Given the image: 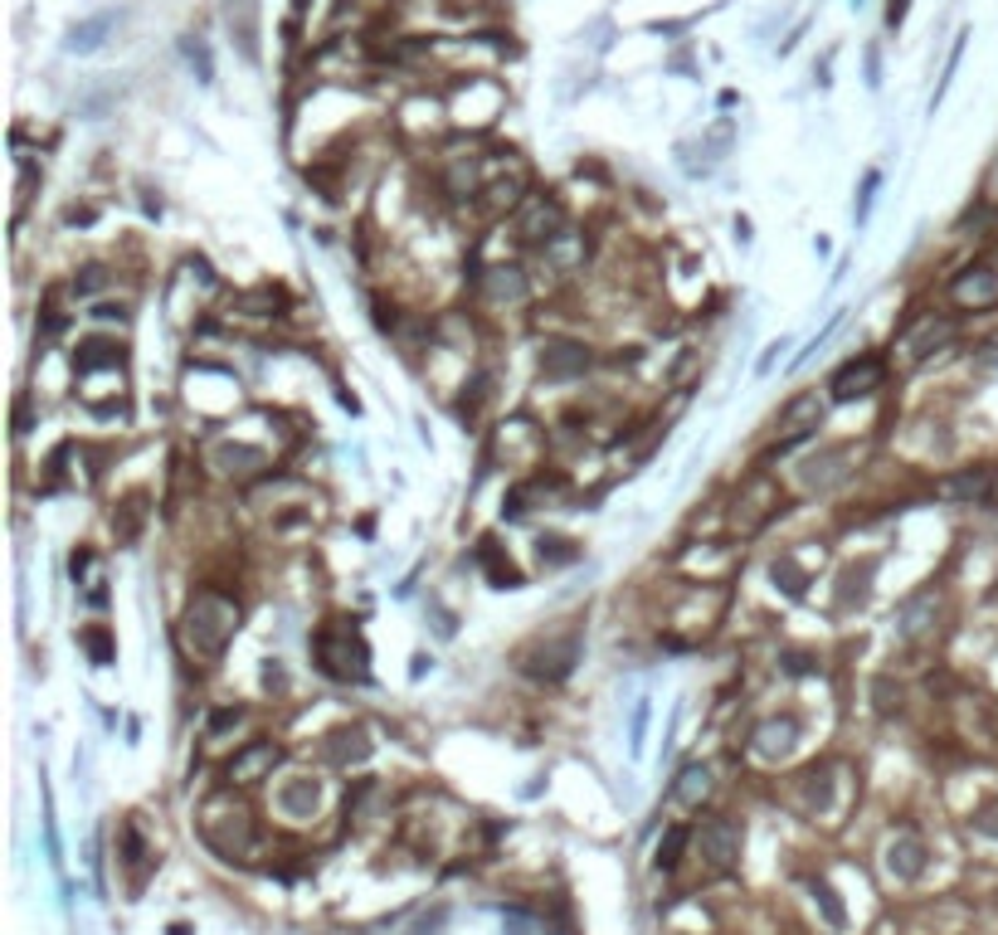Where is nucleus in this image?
I'll use <instances>...</instances> for the list:
<instances>
[{
  "label": "nucleus",
  "instance_id": "20e7f679",
  "mask_svg": "<svg viewBox=\"0 0 998 935\" xmlns=\"http://www.w3.org/2000/svg\"><path fill=\"white\" fill-rule=\"evenodd\" d=\"M517 230H521V240H531V244L561 240V234H565V210H561V200H551V196H526V200H521Z\"/></svg>",
  "mask_w": 998,
  "mask_h": 935
},
{
  "label": "nucleus",
  "instance_id": "a878e982",
  "mask_svg": "<svg viewBox=\"0 0 998 935\" xmlns=\"http://www.w3.org/2000/svg\"><path fill=\"white\" fill-rule=\"evenodd\" d=\"M683 848H687V828H667V838L657 843V867H677Z\"/></svg>",
  "mask_w": 998,
  "mask_h": 935
},
{
  "label": "nucleus",
  "instance_id": "4be33fe9",
  "mask_svg": "<svg viewBox=\"0 0 998 935\" xmlns=\"http://www.w3.org/2000/svg\"><path fill=\"white\" fill-rule=\"evenodd\" d=\"M891 872H901V877H916L921 872V843L916 838H901L891 848Z\"/></svg>",
  "mask_w": 998,
  "mask_h": 935
},
{
  "label": "nucleus",
  "instance_id": "39448f33",
  "mask_svg": "<svg viewBox=\"0 0 998 935\" xmlns=\"http://www.w3.org/2000/svg\"><path fill=\"white\" fill-rule=\"evenodd\" d=\"M881 380H887V366H881L877 356H857V360H847V366L833 370L828 390H833V400H862V396H872Z\"/></svg>",
  "mask_w": 998,
  "mask_h": 935
},
{
  "label": "nucleus",
  "instance_id": "412c9836",
  "mask_svg": "<svg viewBox=\"0 0 998 935\" xmlns=\"http://www.w3.org/2000/svg\"><path fill=\"white\" fill-rule=\"evenodd\" d=\"M142 516H146V507H142V498L122 502V516H118V512H112V532H118V541H137V532H142Z\"/></svg>",
  "mask_w": 998,
  "mask_h": 935
},
{
  "label": "nucleus",
  "instance_id": "b1692460",
  "mask_svg": "<svg viewBox=\"0 0 998 935\" xmlns=\"http://www.w3.org/2000/svg\"><path fill=\"white\" fill-rule=\"evenodd\" d=\"M580 556V550H575V541H565V536H541V566H570V560Z\"/></svg>",
  "mask_w": 998,
  "mask_h": 935
},
{
  "label": "nucleus",
  "instance_id": "aec40b11",
  "mask_svg": "<svg viewBox=\"0 0 998 935\" xmlns=\"http://www.w3.org/2000/svg\"><path fill=\"white\" fill-rule=\"evenodd\" d=\"M989 482H994L989 468H969V472H960V478H950L945 492H950V498H984V492H989Z\"/></svg>",
  "mask_w": 998,
  "mask_h": 935
},
{
  "label": "nucleus",
  "instance_id": "4468645a",
  "mask_svg": "<svg viewBox=\"0 0 998 935\" xmlns=\"http://www.w3.org/2000/svg\"><path fill=\"white\" fill-rule=\"evenodd\" d=\"M112 25H118L112 10H103V15H93V20H78V25H69V35H64V49H69V54H93Z\"/></svg>",
  "mask_w": 998,
  "mask_h": 935
},
{
  "label": "nucleus",
  "instance_id": "f3484780",
  "mask_svg": "<svg viewBox=\"0 0 998 935\" xmlns=\"http://www.w3.org/2000/svg\"><path fill=\"white\" fill-rule=\"evenodd\" d=\"M478 566L487 570V580H492L497 590H517V585H521V570L502 556V550H497V541H483V546H478Z\"/></svg>",
  "mask_w": 998,
  "mask_h": 935
},
{
  "label": "nucleus",
  "instance_id": "9d476101",
  "mask_svg": "<svg viewBox=\"0 0 998 935\" xmlns=\"http://www.w3.org/2000/svg\"><path fill=\"white\" fill-rule=\"evenodd\" d=\"M264 464H268L264 454H254V448H240V444H214V448H210V468L220 472V478H234V482L254 478V472L264 468Z\"/></svg>",
  "mask_w": 998,
  "mask_h": 935
},
{
  "label": "nucleus",
  "instance_id": "6e6552de",
  "mask_svg": "<svg viewBox=\"0 0 998 935\" xmlns=\"http://www.w3.org/2000/svg\"><path fill=\"white\" fill-rule=\"evenodd\" d=\"M823 424V400L819 396H799V400H789L785 410H779V430H785V444L779 448H789V444H799V438H809L813 430Z\"/></svg>",
  "mask_w": 998,
  "mask_h": 935
},
{
  "label": "nucleus",
  "instance_id": "f8f14e48",
  "mask_svg": "<svg viewBox=\"0 0 998 935\" xmlns=\"http://www.w3.org/2000/svg\"><path fill=\"white\" fill-rule=\"evenodd\" d=\"M224 15H230V30H234V40H240L244 59L258 64V5L254 0H230Z\"/></svg>",
  "mask_w": 998,
  "mask_h": 935
},
{
  "label": "nucleus",
  "instance_id": "393cba45",
  "mask_svg": "<svg viewBox=\"0 0 998 935\" xmlns=\"http://www.w3.org/2000/svg\"><path fill=\"white\" fill-rule=\"evenodd\" d=\"M78 644L88 648V658H93L98 668H108V663H112V638H108V628H84V634H78Z\"/></svg>",
  "mask_w": 998,
  "mask_h": 935
},
{
  "label": "nucleus",
  "instance_id": "cd10ccee",
  "mask_svg": "<svg viewBox=\"0 0 998 935\" xmlns=\"http://www.w3.org/2000/svg\"><path fill=\"white\" fill-rule=\"evenodd\" d=\"M282 804H288V809H292V814H298V809H308V804H317V790H312V784H292V790H288V794H282Z\"/></svg>",
  "mask_w": 998,
  "mask_h": 935
},
{
  "label": "nucleus",
  "instance_id": "9b49d317",
  "mask_svg": "<svg viewBox=\"0 0 998 935\" xmlns=\"http://www.w3.org/2000/svg\"><path fill=\"white\" fill-rule=\"evenodd\" d=\"M541 370H546L551 380L585 376V370H589V352H585L580 342H551L546 352H541Z\"/></svg>",
  "mask_w": 998,
  "mask_h": 935
},
{
  "label": "nucleus",
  "instance_id": "c85d7f7f",
  "mask_svg": "<svg viewBox=\"0 0 998 935\" xmlns=\"http://www.w3.org/2000/svg\"><path fill=\"white\" fill-rule=\"evenodd\" d=\"M877 186H881V176H877V171H867V180H862V200H857V220H867V210H872V196H877Z\"/></svg>",
  "mask_w": 998,
  "mask_h": 935
},
{
  "label": "nucleus",
  "instance_id": "c756f323",
  "mask_svg": "<svg viewBox=\"0 0 998 935\" xmlns=\"http://www.w3.org/2000/svg\"><path fill=\"white\" fill-rule=\"evenodd\" d=\"M643 726H648V702H639V706H633V750L643 746Z\"/></svg>",
  "mask_w": 998,
  "mask_h": 935
},
{
  "label": "nucleus",
  "instance_id": "6ab92c4d",
  "mask_svg": "<svg viewBox=\"0 0 998 935\" xmlns=\"http://www.w3.org/2000/svg\"><path fill=\"white\" fill-rule=\"evenodd\" d=\"M707 790H711V770L707 765H687L683 770V780H677V804H687V809H697L701 799H707Z\"/></svg>",
  "mask_w": 998,
  "mask_h": 935
},
{
  "label": "nucleus",
  "instance_id": "bb28decb",
  "mask_svg": "<svg viewBox=\"0 0 998 935\" xmlns=\"http://www.w3.org/2000/svg\"><path fill=\"white\" fill-rule=\"evenodd\" d=\"M98 288H108V274H103V268H84V278H74V292H78V298H93Z\"/></svg>",
  "mask_w": 998,
  "mask_h": 935
},
{
  "label": "nucleus",
  "instance_id": "2f4dec72",
  "mask_svg": "<svg viewBox=\"0 0 998 935\" xmlns=\"http://www.w3.org/2000/svg\"><path fill=\"white\" fill-rule=\"evenodd\" d=\"M312 5V0H292V10H298V15H302V10H308Z\"/></svg>",
  "mask_w": 998,
  "mask_h": 935
},
{
  "label": "nucleus",
  "instance_id": "a211bd4d",
  "mask_svg": "<svg viewBox=\"0 0 998 935\" xmlns=\"http://www.w3.org/2000/svg\"><path fill=\"white\" fill-rule=\"evenodd\" d=\"M74 360H78V370H84V376H93V370H122V346H112V342H84Z\"/></svg>",
  "mask_w": 998,
  "mask_h": 935
},
{
  "label": "nucleus",
  "instance_id": "f03ea898",
  "mask_svg": "<svg viewBox=\"0 0 998 935\" xmlns=\"http://www.w3.org/2000/svg\"><path fill=\"white\" fill-rule=\"evenodd\" d=\"M312 658H317V668H322L326 678L361 682V678H366L370 648H366V638H361L351 624H326L322 634L312 638Z\"/></svg>",
  "mask_w": 998,
  "mask_h": 935
},
{
  "label": "nucleus",
  "instance_id": "2eb2a0df",
  "mask_svg": "<svg viewBox=\"0 0 998 935\" xmlns=\"http://www.w3.org/2000/svg\"><path fill=\"white\" fill-rule=\"evenodd\" d=\"M794 736H799V726L785 716V721H765V726L755 731V750L765 760H779V756H789L794 750Z\"/></svg>",
  "mask_w": 998,
  "mask_h": 935
},
{
  "label": "nucleus",
  "instance_id": "0eeeda50",
  "mask_svg": "<svg viewBox=\"0 0 998 935\" xmlns=\"http://www.w3.org/2000/svg\"><path fill=\"white\" fill-rule=\"evenodd\" d=\"M697 848L711 867H731L741 858V824H731V819H707L697 833Z\"/></svg>",
  "mask_w": 998,
  "mask_h": 935
},
{
  "label": "nucleus",
  "instance_id": "5701e85b",
  "mask_svg": "<svg viewBox=\"0 0 998 935\" xmlns=\"http://www.w3.org/2000/svg\"><path fill=\"white\" fill-rule=\"evenodd\" d=\"M180 49H186V59H190V69H196L200 84H214V59H210L206 40H196V35H190L186 44H180Z\"/></svg>",
  "mask_w": 998,
  "mask_h": 935
},
{
  "label": "nucleus",
  "instance_id": "f257e3e1",
  "mask_svg": "<svg viewBox=\"0 0 998 935\" xmlns=\"http://www.w3.org/2000/svg\"><path fill=\"white\" fill-rule=\"evenodd\" d=\"M240 634V604L220 590H200L196 600L186 604V619H180V638L196 658H220L230 648V638Z\"/></svg>",
  "mask_w": 998,
  "mask_h": 935
},
{
  "label": "nucleus",
  "instance_id": "1a4fd4ad",
  "mask_svg": "<svg viewBox=\"0 0 998 935\" xmlns=\"http://www.w3.org/2000/svg\"><path fill=\"white\" fill-rule=\"evenodd\" d=\"M950 298H955L960 308H994V302H998L994 268H964L955 283H950Z\"/></svg>",
  "mask_w": 998,
  "mask_h": 935
},
{
  "label": "nucleus",
  "instance_id": "7ed1b4c3",
  "mask_svg": "<svg viewBox=\"0 0 998 935\" xmlns=\"http://www.w3.org/2000/svg\"><path fill=\"white\" fill-rule=\"evenodd\" d=\"M575 658H580V638L565 634V638H546V644H536L531 653H521V668H526L531 678L561 682L565 672L575 668Z\"/></svg>",
  "mask_w": 998,
  "mask_h": 935
},
{
  "label": "nucleus",
  "instance_id": "dca6fc26",
  "mask_svg": "<svg viewBox=\"0 0 998 935\" xmlns=\"http://www.w3.org/2000/svg\"><path fill=\"white\" fill-rule=\"evenodd\" d=\"M483 292L492 302H526V274L521 268H492V274L483 278Z\"/></svg>",
  "mask_w": 998,
  "mask_h": 935
},
{
  "label": "nucleus",
  "instance_id": "7c9ffc66",
  "mask_svg": "<svg viewBox=\"0 0 998 935\" xmlns=\"http://www.w3.org/2000/svg\"><path fill=\"white\" fill-rule=\"evenodd\" d=\"M93 318H103V322H112V318H118V322H127V308H122V302H118V308H112V302H98V308H93Z\"/></svg>",
  "mask_w": 998,
  "mask_h": 935
},
{
  "label": "nucleus",
  "instance_id": "423d86ee",
  "mask_svg": "<svg viewBox=\"0 0 998 935\" xmlns=\"http://www.w3.org/2000/svg\"><path fill=\"white\" fill-rule=\"evenodd\" d=\"M950 332H955V326H950L945 318H935V312H930V318H921L911 326V332L901 336V342H896V352H901V366H921V360H930L940 352V346L950 342Z\"/></svg>",
  "mask_w": 998,
  "mask_h": 935
},
{
  "label": "nucleus",
  "instance_id": "ddd939ff",
  "mask_svg": "<svg viewBox=\"0 0 998 935\" xmlns=\"http://www.w3.org/2000/svg\"><path fill=\"white\" fill-rule=\"evenodd\" d=\"M278 756H282V750L274 746V741H258V746H248L244 756H234V760H230V780H240V784L258 780L264 770H274Z\"/></svg>",
  "mask_w": 998,
  "mask_h": 935
}]
</instances>
